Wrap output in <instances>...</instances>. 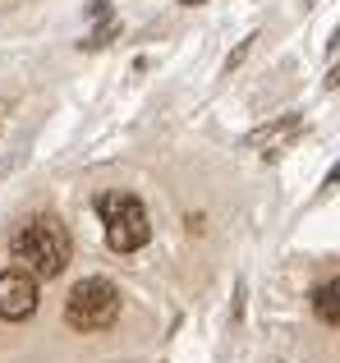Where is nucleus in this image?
Segmentation results:
<instances>
[{
	"label": "nucleus",
	"instance_id": "obj_1",
	"mask_svg": "<svg viewBox=\"0 0 340 363\" xmlns=\"http://www.w3.org/2000/svg\"><path fill=\"white\" fill-rule=\"evenodd\" d=\"M14 257L37 281H51V276H60L64 262H69V230H64L55 216H33V221H23L18 235H14Z\"/></svg>",
	"mask_w": 340,
	"mask_h": 363
},
{
	"label": "nucleus",
	"instance_id": "obj_5",
	"mask_svg": "<svg viewBox=\"0 0 340 363\" xmlns=\"http://www.w3.org/2000/svg\"><path fill=\"white\" fill-rule=\"evenodd\" d=\"M299 133H304V116H295V111H290V116H276V120L262 124V129H253L249 133V147L262 152V157H280V152H285Z\"/></svg>",
	"mask_w": 340,
	"mask_h": 363
},
{
	"label": "nucleus",
	"instance_id": "obj_10",
	"mask_svg": "<svg viewBox=\"0 0 340 363\" xmlns=\"http://www.w3.org/2000/svg\"><path fill=\"white\" fill-rule=\"evenodd\" d=\"M179 5H203V0H179Z\"/></svg>",
	"mask_w": 340,
	"mask_h": 363
},
{
	"label": "nucleus",
	"instance_id": "obj_8",
	"mask_svg": "<svg viewBox=\"0 0 340 363\" xmlns=\"http://www.w3.org/2000/svg\"><path fill=\"white\" fill-rule=\"evenodd\" d=\"M332 184H340V161H336L332 170H327V179H322V189H332Z\"/></svg>",
	"mask_w": 340,
	"mask_h": 363
},
{
	"label": "nucleus",
	"instance_id": "obj_2",
	"mask_svg": "<svg viewBox=\"0 0 340 363\" xmlns=\"http://www.w3.org/2000/svg\"><path fill=\"white\" fill-rule=\"evenodd\" d=\"M97 216H101V225H106V244L115 248V253H138V248L152 240V221H147L143 203H138L134 194H120V189L101 194Z\"/></svg>",
	"mask_w": 340,
	"mask_h": 363
},
{
	"label": "nucleus",
	"instance_id": "obj_4",
	"mask_svg": "<svg viewBox=\"0 0 340 363\" xmlns=\"http://www.w3.org/2000/svg\"><path fill=\"white\" fill-rule=\"evenodd\" d=\"M37 313V276L28 267H9L0 272V318L23 322Z\"/></svg>",
	"mask_w": 340,
	"mask_h": 363
},
{
	"label": "nucleus",
	"instance_id": "obj_9",
	"mask_svg": "<svg viewBox=\"0 0 340 363\" xmlns=\"http://www.w3.org/2000/svg\"><path fill=\"white\" fill-rule=\"evenodd\" d=\"M327 88H340V65H332V74H327Z\"/></svg>",
	"mask_w": 340,
	"mask_h": 363
},
{
	"label": "nucleus",
	"instance_id": "obj_7",
	"mask_svg": "<svg viewBox=\"0 0 340 363\" xmlns=\"http://www.w3.org/2000/svg\"><path fill=\"white\" fill-rule=\"evenodd\" d=\"M253 42H258V37H244V42H239V51H234L230 60H225V74H230V69H239V65H244V55L253 51Z\"/></svg>",
	"mask_w": 340,
	"mask_h": 363
},
{
	"label": "nucleus",
	"instance_id": "obj_6",
	"mask_svg": "<svg viewBox=\"0 0 340 363\" xmlns=\"http://www.w3.org/2000/svg\"><path fill=\"white\" fill-rule=\"evenodd\" d=\"M313 313L327 327H340V276H332V281H322L313 290Z\"/></svg>",
	"mask_w": 340,
	"mask_h": 363
},
{
	"label": "nucleus",
	"instance_id": "obj_3",
	"mask_svg": "<svg viewBox=\"0 0 340 363\" xmlns=\"http://www.w3.org/2000/svg\"><path fill=\"white\" fill-rule=\"evenodd\" d=\"M115 318H120V290L110 281H101V276L79 281L69 290V299H64V322L74 331H106L115 327Z\"/></svg>",
	"mask_w": 340,
	"mask_h": 363
}]
</instances>
